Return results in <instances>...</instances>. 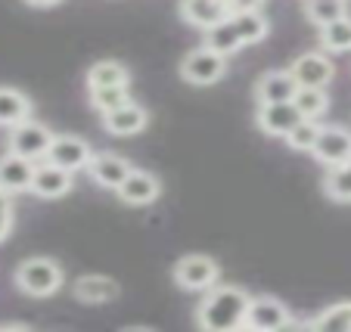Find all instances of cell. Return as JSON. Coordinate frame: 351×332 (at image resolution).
Returning <instances> with one entry per match:
<instances>
[{
	"label": "cell",
	"mask_w": 351,
	"mask_h": 332,
	"mask_svg": "<svg viewBox=\"0 0 351 332\" xmlns=\"http://www.w3.org/2000/svg\"><path fill=\"white\" fill-rule=\"evenodd\" d=\"M252 295L239 286H212L196 307V326L206 332L243 329Z\"/></svg>",
	"instance_id": "1"
},
{
	"label": "cell",
	"mask_w": 351,
	"mask_h": 332,
	"mask_svg": "<svg viewBox=\"0 0 351 332\" xmlns=\"http://www.w3.org/2000/svg\"><path fill=\"white\" fill-rule=\"evenodd\" d=\"M267 31H271L267 16L261 13V10H245V13H230L224 22L212 25L206 31V40H202V44H208L212 50L230 56L249 44H261V40L267 38Z\"/></svg>",
	"instance_id": "2"
},
{
	"label": "cell",
	"mask_w": 351,
	"mask_h": 332,
	"mask_svg": "<svg viewBox=\"0 0 351 332\" xmlns=\"http://www.w3.org/2000/svg\"><path fill=\"white\" fill-rule=\"evenodd\" d=\"M13 283L22 295H28V298H50V295H56L62 289L66 273H62V267L56 264L53 258L38 255V258H25L19 267H16Z\"/></svg>",
	"instance_id": "3"
},
{
	"label": "cell",
	"mask_w": 351,
	"mask_h": 332,
	"mask_svg": "<svg viewBox=\"0 0 351 332\" xmlns=\"http://www.w3.org/2000/svg\"><path fill=\"white\" fill-rule=\"evenodd\" d=\"M224 75H227V56L218 53V50H212L208 44L190 50V53L180 60V78L193 87L218 84Z\"/></svg>",
	"instance_id": "4"
},
{
	"label": "cell",
	"mask_w": 351,
	"mask_h": 332,
	"mask_svg": "<svg viewBox=\"0 0 351 332\" xmlns=\"http://www.w3.org/2000/svg\"><path fill=\"white\" fill-rule=\"evenodd\" d=\"M171 277L184 292H208L212 286H218L221 264L208 255H184V258H178Z\"/></svg>",
	"instance_id": "5"
},
{
	"label": "cell",
	"mask_w": 351,
	"mask_h": 332,
	"mask_svg": "<svg viewBox=\"0 0 351 332\" xmlns=\"http://www.w3.org/2000/svg\"><path fill=\"white\" fill-rule=\"evenodd\" d=\"M50 140H53L50 127L40 125V121H34V118H25V121H19V125L10 127L7 153H16V155H22V159L38 162V159H44Z\"/></svg>",
	"instance_id": "6"
},
{
	"label": "cell",
	"mask_w": 351,
	"mask_h": 332,
	"mask_svg": "<svg viewBox=\"0 0 351 332\" xmlns=\"http://www.w3.org/2000/svg\"><path fill=\"white\" fill-rule=\"evenodd\" d=\"M311 155L326 171L342 165V162H348L351 159V131L342 125H320L317 140H314V146H311Z\"/></svg>",
	"instance_id": "7"
},
{
	"label": "cell",
	"mask_w": 351,
	"mask_h": 332,
	"mask_svg": "<svg viewBox=\"0 0 351 332\" xmlns=\"http://www.w3.org/2000/svg\"><path fill=\"white\" fill-rule=\"evenodd\" d=\"M243 326L245 329H258V332H277V329H292L295 320H292L289 307L283 301L271 298V295H258V298L249 301Z\"/></svg>",
	"instance_id": "8"
},
{
	"label": "cell",
	"mask_w": 351,
	"mask_h": 332,
	"mask_svg": "<svg viewBox=\"0 0 351 332\" xmlns=\"http://www.w3.org/2000/svg\"><path fill=\"white\" fill-rule=\"evenodd\" d=\"M90 155H93V149H90V143H87V140L72 137V133H62V137L50 140V146H47V153H44V162L62 168V171L78 174V171H84V168H87Z\"/></svg>",
	"instance_id": "9"
},
{
	"label": "cell",
	"mask_w": 351,
	"mask_h": 332,
	"mask_svg": "<svg viewBox=\"0 0 351 332\" xmlns=\"http://www.w3.org/2000/svg\"><path fill=\"white\" fill-rule=\"evenodd\" d=\"M119 199L131 208H143V205H153L156 199L162 196V180L149 171H140V168H131L125 180L119 183Z\"/></svg>",
	"instance_id": "10"
},
{
	"label": "cell",
	"mask_w": 351,
	"mask_h": 332,
	"mask_svg": "<svg viewBox=\"0 0 351 332\" xmlns=\"http://www.w3.org/2000/svg\"><path fill=\"white\" fill-rule=\"evenodd\" d=\"M72 186H75L72 171H62V168L50 165V162H40V165H34L28 193H34L38 199H62V196L72 193Z\"/></svg>",
	"instance_id": "11"
},
{
	"label": "cell",
	"mask_w": 351,
	"mask_h": 332,
	"mask_svg": "<svg viewBox=\"0 0 351 332\" xmlns=\"http://www.w3.org/2000/svg\"><path fill=\"white\" fill-rule=\"evenodd\" d=\"M99 121H103V127H106L112 137H134V133L146 131V125H149V112H146L140 103L128 100V103H121V106L103 112Z\"/></svg>",
	"instance_id": "12"
},
{
	"label": "cell",
	"mask_w": 351,
	"mask_h": 332,
	"mask_svg": "<svg viewBox=\"0 0 351 332\" xmlns=\"http://www.w3.org/2000/svg\"><path fill=\"white\" fill-rule=\"evenodd\" d=\"M289 75L295 78L298 87H326L336 75V66L326 53L314 50V53H302L298 60H292Z\"/></svg>",
	"instance_id": "13"
},
{
	"label": "cell",
	"mask_w": 351,
	"mask_h": 332,
	"mask_svg": "<svg viewBox=\"0 0 351 332\" xmlns=\"http://www.w3.org/2000/svg\"><path fill=\"white\" fill-rule=\"evenodd\" d=\"M302 121V112L292 106V100L286 103H261L255 112V125L265 137H286L292 127Z\"/></svg>",
	"instance_id": "14"
},
{
	"label": "cell",
	"mask_w": 351,
	"mask_h": 332,
	"mask_svg": "<svg viewBox=\"0 0 351 332\" xmlns=\"http://www.w3.org/2000/svg\"><path fill=\"white\" fill-rule=\"evenodd\" d=\"M131 162L125 159V155H119V153H93L90 155V162H87V168L84 171L90 174V180L97 186H103V190H119V183L131 174Z\"/></svg>",
	"instance_id": "15"
},
{
	"label": "cell",
	"mask_w": 351,
	"mask_h": 332,
	"mask_svg": "<svg viewBox=\"0 0 351 332\" xmlns=\"http://www.w3.org/2000/svg\"><path fill=\"white\" fill-rule=\"evenodd\" d=\"M178 13L186 25L208 31L212 25L224 22L230 16V10H227L224 0H178Z\"/></svg>",
	"instance_id": "16"
},
{
	"label": "cell",
	"mask_w": 351,
	"mask_h": 332,
	"mask_svg": "<svg viewBox=\"0 0 351 332\" xmlns=\"http://www.w3.org/2000/svg\"><path fill=\"white\" fill-rule=\"evenodd\" d=\"M72 292L81 305H109L121 295V286L112 277H103V273H84V277L75 279Z\"/></svg>",
	"instance_id": "17"
},
{
	"label": "cell",
	"mask_w": 351,
	"mask_h": 332,
	"mask_svg": "<svg viewBox=\"0 0 351 332\" xmlns=\"http://www.w3.org/2000/svg\"><path fill=\"white\" fill-rule=\"evenodd\" d=\"M298 90L295 78L289 75V68H271L255 81V100L261 103H286L292 100V93Z\"/></svg>",
	"instance_id": "18"
},
{
	"label": "cell",
	"mask_w": 351,
	"mask_h": 332,
	"mask_svg": "<svg viewBox=\"0 0 351 332\" xmlns=\"http://www.w3.org/2000/svg\"><path fill=\"white\" fill-rule=\"evenodd\" d=\"M32 174H34L32 159H22V155H16V153L0 155V190H3V193H10V196L28 193Z\"/></svg>",
	"instance_id": "19"
},
{
	"label": "cell",
	"mask_w": 351,
	"mask_h": 332,
	"mask_svg": "<svg viewBox=\"0 0 351 332\" xmlns=\"http://www.w3.org/2000/svg\"><path fill=\"white\" fill-rule=\"evenodd\" d=\"M84 84H87V93L106 90V87H131V72H128V66L119 60H99L87 68Z\"/></svg>",
	"instance_id": "20"
},
{
	"label": "cell",
	"mask_w": 351,
	"mask_h": 332,
	"mask_svg": "<svg viewBox=\"0 0 351 332\" xmlns=\"http://www.w3.org/2000/svg\"><path fill=\"white\" fill-rule=\"evenodd\" d=\"M32 118V100L16 87H0V127H13Z\"/></svg>",
	"instance_id": "21"
},
{
	"label": "cell",
	"mask_w": 351,
	"mask_h": 332,
	"mask_svg": "<svg viewBox=\"0 0 351 332\" xmlns=\"http://www.w3.org/2000/svg\"><path fill=\"white\" fill-rule=\"evenodd\" d=\"M308 329L317 332H351V301H339V305H330L317 314V317L308 320Z\"/></svg>",
	"instance_id": "22"
},
{
	"label": "cell",
	"mask_w": 351,
	"mask_h": 332,
	"mask_svg": "<svg viewBox=\"0 0 351 332\" xmlns=\"http://www.w3.org/2000/svg\"><path fill=\"white\" fill-rule=\"evenodd\" d=\"M292 106L302 112V118L317 121L320 115H326V109H330L326 87H298V90L292 93Z\"/></svg>",
	"instance_id": "23"
},
{
	"label": "cell",
	"mask_w": 351,
	"mask_h": 332,
	"mask_svg": "<svg viewBox=\"0 0 351 332\" xmlns=\"http://www.w3.org/2000/svg\"><path fill=\"white\" fill-rule=\"evenodd\" d=\"M320 47H324L326 53H348L351 50V19L348 16L320 25Z\"/></svg>",
	"instance_id": "24"
},
{
	"label": "cell",
	"mask_w": 351,
	"mask_h": 332,
	"mask_svg": "<svg viewBox=\"0 0 351 332\" xmlns=\"http://www.w3.org/2000/svg\"><path fill=\"white\" fill-rule=\"evenodd\" d=\"M324 193H326V199H332V202H351V159L326 171Z\"/></svg>",
	"instance_id": "25"
},
{
	"label": "cell",
	"mask_w": 351,
	"mask_h": 332,
	"mask_svg": "<svg viewBox=\"0 0 351 332\" xmlns=\"http://www.w3.org/2000/svg\"><path fill=\"white\" fill-rule=\"evenodd\" d=\"M345 3L348 0H305V16L314 25H326V22H336L345 16Z\"/></svg>",
	"instance_id": "26"
},
{
	"label": "cell",
	"mask_w": 351,
	"mask_h": 332,
	"mask_svg": "<svg viewBox=\"0 0 351 332\" xmlns=\"http://www.w3.org/2000/svg\"><path fill=\"white\" fill-rule=\"evenodd\" d=\"M317 131H320V125L314 118H302L283 140L289 143V149H295V153H311L314 140H317Z\"/></svg>",
	"instance_id": "27"
},
{
	"label": "cell",
	"mask_w": 351,
	"mask_h": 332,
	"mask_svg": "<svg viewBox=\"0 0 351 332\" xmlns=\"http://www.w3.org/2000/svg\"><path fill=\"white\" fill-rule=\"evenodd\" d=\"M87 97H90V106L103 115V112H109V109H115V106H121V103L131 100V87H106V90H90Z\"/></svg>",
	"instance_id": "28"
},
{
	"label": "cell",
	"mask_w": 351,
	"mask_h": 332,
	"mask_svg": "<svg viewBox=\"0 0 351 332\" xmlns=\"http://www.w3.org/2000/svg\"><path fill=\"white\" fill-rule=\"evenodd\" d=\"M13 220H16V205H13V196L0 190V242L10 236L13 230Z\"/></svg>",
	"instance_id": "29"
},
{
	"label": "cell",
	"mask_w": 351,
	"mask_h": 332,
	"mask_svg": "<svg viewBox=\"0 0 351 332\" xmlns=\"http://www.w3.org/2000/svg\"><path fill=\"white\" fill-rule=\"evenodd\" d=\"M230 13H245V10H261L265 0H224Z\"/></svg>",
	"instance_id": "30"
},
{
	"label": "cell",
	"mask_w": 351,
	"mask_h": 332,
	"mask_svg": "<svg viewBox=\"0 0 351 332\" xmlns=\"http://www.w3.org/2000/svg\"><path fill=\"white\" fill-rule=\"evenodd\" d=\"M25 3L34 10H50V7H56V3H62V0H25Z\"/></svg>",
	"instance_id": "31"
}]
</instances>
